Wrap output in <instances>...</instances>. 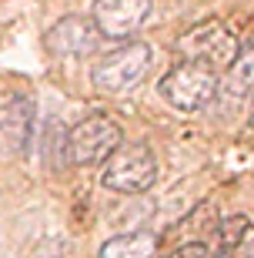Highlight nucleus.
I'll return each instance as SVG.
<instances>
[{"instance_id":"nucleus-5","label":"nucleus","mask_w":254,"mask_h":258,"mask_svg":"<svg viewBox=\"0 0 254 258\" xmlns=\"http://www.w3.org/2000/svg\"><path fill=\"white\" fill-rule=\"evenodd\" d=\"M237 37L234 30L221 24V20H201L178 40V54L184 60H194V64L204 67H227L237 57Z\"/></svg>"},{"instance_id":"nucleus-8","label":"nucleus","mask_w":254,"mask_h":258,"mask_svg":"<svg viewBox=\"0 0 254 258\" xmlns=\"http://www.w3.org/2000/svg\"><path fill=\"white\" fill-rule=\"evenodd\" d=\"M34 101L27 94H14L0 107V144L7 154H27L34 141Z\"/></svg>"},{"instance_id":"nucleus-1","label":"nucleus","mask_w":254,"mask_h":258,"mask_svg":"<svg viewBox=\"0 0 254 258\" xmlns=\"http://www.w3.org/2000/svg\"><path fill=\"white\" fill-rule=\"evenodd\" d=\"M154 50L144 44V40H127L124 47L104 54L94 67H91V84H94L97 94L104 97H121L127 91L141 84L147 71H151Z\"/></svg>"},{"instance_id":"nucleus-6","label":"nucleus","mask_w":254,"mask_h":258,"mask_svg":"<svg viewBox=\"0 0 254 258\" xmlns=\"http://www.w3.org/2000/svg\"><path fill=\"white\" fill-rule=\"evenodd\" d=\"M101 30L94 17H80V14H67L57 24H50L44 34V44L54 57H87L101 47Z\"/></svg>"},{"instance_id":"nucleus-3","label":"nucleus","mask_w":254,"mask_h":258,"mask_svg":"<svg viewBox=\"0 0 254 258\" xmlns=\"http://www.w3.org/2000/svg\"><path fill=\"white\" fill-rule=\"evenodd\" d=\"M217 84H221L217 71H211L204 64H194V60H181L178 67H171L167 74L160 77L157 91L174 111L194 114V111H204L214 101Z\"/></svg>"},{"instance_id":"nucleus-2","label":"nucleus","mask_w":254,"mask_h":258,"mask_svg":"<svg viewBox=\"0 0 254 258\" xmlns=\"http://www.w3.org/2000/svg\"><path fill=\"white\" fill-rule=\"evenodd\" d=\"M157 181V158L147 144H117L114 154L101 164V184L117 195H144Z\"/></svg>"},{"instance_id":"nucleus-12","label":"nucleus","mask_w":254,"mask_h":258,"mask_svg":"<svg viewBox=\"0 0 254 258\" xmlns=\"http://www.w3.org/2000/svg\"><path fill=\"white\" fill-rule=\"evenodd\" d=\"M167 258H214V251H211L207 241H184V245H178Z\"/></svg>"},{"instance_id":"nucleus-11","label":"nucleus","mask_w":254,"mask_h":258,"mask_svg":"<svg viewBox=\"0 0 254 258\" xmlns=\"http://www.w3.org/2000/svg\"><path fill=\"white\" fill-rule=\"evenodd\" d=\"M247 228H251V221L244 218V215H234V218H221L214 225L217 231V241H221V251H231L237 245V241L247 235Z\"/></svg>"},{"instance_id":"nucleus-14","label":"nucleus","mask_w":254,"mask_h":258,"mask_svg":"<svg viewBox=\"0 0 254 258\" xmlns=\"http://www.w3.org/2000/svg\"><path fill=\"white\" fill-rule=\"evenodd\" d=\"M251 97H254V94H251ZM251 127H254V107H251Z\"/></svg>"},{"instance_id":"nucleus-10","label":"nucleus","mask_w":254,"mask_h":258,"mask_svg":"<svg viewBox=\"0 0 254 258\" xmlns=\"http://www.w3.org/2000/svg\"><path fill=\"white\" fill-rule=\"evenodd\" d=\"M217 91H224L227 97H251L254 94V44L237 50V57L224 67V77H221Z\"/></svg>"},{"instance_id":"nucleus-7","label":"nucleus","mask_w":254,"mask_h":258,"mask_svg":"<svg viewBox=\"0 0 254 258\" xmlns=\"http://www.w3.org/2000/svg\"><path fill=\"white\" fill-rule=\"evenodd\" d=\"M154 0H94V24L104 40H124L151 20Z\"/></svg>"},{"instance_id":"nucleus-9","label":"nucleus","mask_w":254,"mask_h":258,"mask_svg":"<svg viewBox=\"0 0 254 258\" xmlns=\"http://www.w3.org/2000/svg\"><path fill=\"white\" fill-rule=\"evenodd\" d=\"M160 238L154 231H127V235H114L101 245V258H157Z\"/></svg>"},{"instance_id":"nucleus-13","label":"nucleus","mask_w":254,"mask_h":258,"mask_svg":"<svg viewBox=\"0 0 254 258\" xmlns=\"http://www.w3.org/2000/svg\"><path fill=\"white\" fill-rule=\"evenodd\" d=\"M227 255H231V258H254V228H247V235L237 241Z\"/></svg>"},{"instance_id":"nucleus-4","label":"nucleus","mask_w":254,"mask_h":258,"mask_svg":"<svg viewBox=\"0 0 254 258\" xmlns=\"http://www.w3.org/2000/svg\"><path fill=\"white\" fill-rule=\"evenodd\" d=\"M117 144H124L121 124L107 114H91L67 131V164H77V168L104 164Z\"/></svg>"}]
</instances>
